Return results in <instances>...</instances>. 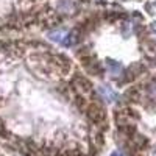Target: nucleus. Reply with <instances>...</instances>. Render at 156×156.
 <instances>
[{"instance_id":"obj_1","label":"nucleus","mask_w":156,"mask_h":156,"mask_svg":"<svg viewBox=\"0 0 156 156\" xmlns=\"http://www.w3.org/2000/svg\"><path fill=\"white\" fill-rule=\"evenodd\" d=\"M50 39L51 41H55L61 45H70V39H69V33L64 31V30H55L50 33Z\"/></svg>"},{"instance_id":"obj_3","label":"nucleus","mask_w":156,"mask_h":156,"mask_svg":"<svg viewBox=\"0 0 156 156\" xmlns=\"http://www.w3.org/2000/svg\"><path fill=\"white\" fill-rule=\"evenodd\" d=\"M111 156H123V154H122V153H119V151H114Z\"/></svg>"},{"instance_id":"obj_2","label":"nucleus","mask_w":156,"mask_h":156,"mask_svg":"<svg viewBox=\"0 0 156 156\" xmlns=\"http://www.w3.org/2000/svg\"><path fill=\"white\" fill-rule=\"evenodd\" d=\"M100 94L105 97L108 101H114V100L117 98V94L114 92V90H111L108 86H101V87H100Z\"/></svg>"},{"instance_id":"obj_4","label":"nucleus","mask_w":156,"mask_h":156,"mask_svg":"<svg viewBox=\"0 0 156 156\" xmlns=\"http://www.w3.org/2000/svg\"><path fill=\"white\" fill-rule=\"evenodd\" d=\"M153 28H154V31H156V23H154V25H153Z\"/></svg>"}]
</instances>
